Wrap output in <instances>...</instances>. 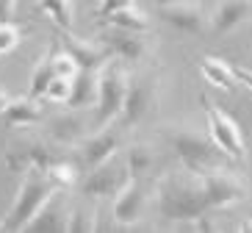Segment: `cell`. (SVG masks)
I'll return each instance as SVG.
<instances>
[{"mask_svg": "<svg viewBox=\"0 0 252 233\" xmlns=\"http://www.w3.org/2000/svg\"><path fill=\"white\" fill-rule=\"evenodd\" d=\"M252 20V0H216V8L211 14V33L227 36L233 31L244 28Z\"/></svg>", "mask_w": 252, "mask_h": 233, "instance_id": "cell-16", "label": "cell"}, {"mask_svg": "<svg viewBox=\"0 0 252 233\" xmlns=\"http://www.w3.org/2000/svg\"><path fill=\"white\" fill-rule=\"evenodd\" d=\"M8 103H11V95H8L6 89H0V114L8 108Z\"/></svg>", "mask_w": 252, "mask_h": 233, "instance_id": "cell-33", "label": "cell"}, {"mask_svg": "<svg viewBox=\"0 0 252 233\" xmlns=\"http://www.w3.org/2000/svg\"><path fill=\"white\" fill-rule=\"evenodd\" d=\"M100 42H103V45L108 47L117 59L127 61V64H139V61H147L150 59V42L144 39V33H136V31H125V28L105 25Z\"/></svg>", "mask_w": 252, "mask_h": 233, "instance_id": "cell-13", "label": "cell"}, {"mask_svg": "<svg viewBox=\"0 0 252 233\" xmlns=\"http://www.w3.org/2000/svg\"><path fill=\"white\" fill-rule=\"evenodd\" d=\"M23 42V28L17 23H0V56L14 53Z\"/></svg>", "mask_w": 252, "mask_h": 233, "instance_id": "cell-27", "label": "cell"}, {"mask_svg": "<svg viewBox=\"0 0 252 233\" xmlns=\"http://www.w3.org/2000/svg\"><path fill=\"white\" fill-rule=\"evenodd\" d=\"M61 158H72V150L53 142L47 133H23L11 139V144L6 147L8 169H23V172L25 169H47Z\"/></svg>", "mask_w": 252, "mask_h": 233, "instance_id": "cell-4", "label": "cell"}, {"mask_svg": "<svg viewBox=\"0 0 252 233\" xmlns=\"http://www.w3.org/2000/svg\"><path fill=\"white\" fill-rule=\"evenodd\" d=\"M59 39L64 50L78 61L81 69H103L108 61L114 59V53L103 45V42H89V39H81V36H72L69 28H61L59 31Z\"/></svg>", "mask_w": 252, "mask_h": 233, "instance_id": "cell-14", "label": "cell"}, {"mask_svg": "<svg viewBox=\"0 0 252 233\" xmlns=\"http://www.w3.org/2000/svg\"><path fill=\"white\" fill-rule=\"evenodd\" d=\"M0 231H6V219H0Z\"/></svg>", "mask_w": 252, "mask_h": 233, "instance_id": "cell-36", "label": "cell"}, {"mask_svg": "<svg viewBox=\"0 0 252 233\" xmlns=\"http://www.w3.org/2000/svg\"><path fill=\"white\" fill-rule=\"evenodd\" d=\"M45 175L50 178L53 183L59 189H64V192H72L78 183H81V166L75 164L72 158H61V161H56V164H50L45 169Z\"/></svg>", "mask_w": 252, "mask_h": 233, "instance_id": "cell-23", "label": "cell"}, {"mask_svg": "<svg viewBox=\"0 0 252 233\" xmlns=\"http://www.w3.org/2000/svg\"><path fill=\"white\" fill-rule=\"evenodd\" d=\"M59 192V186L45 175V169H25L23 183L17 189L11 211L6 217V231H25L31 225V219L36 217L42 205Z\"/></svg>", "mask_w": 252, "mask_h": 233, "instance_id": "cell-3", "label": "cell"}, {"mask_svg": "<svg viewBox=\"0 0 252 233\" xmlns=\"http://www.w3.org/2000/svg\"><path fill=\"white\" fill-rule=\"evenodd\" d=\"M97 222H100V211L94 200H89L86 205H72L67 231H97Z\"/></svg>", "mask_w": 252, "mask_h": 233, "instance_id": "cell-26", "label": "cell"}, {"mask_svg": "<svg viewBox=\"0 0 252 233\" xmlns=\"http://www.w3.org/2000/svg\"><path fill=\"white\" fill-rule=\"evenodd\" d=\"M127 83H130V72H127L125 61L114 56L103 69H100V95L94 103V128L111 125L119 120L122 105H125V95H127Z\"/></svg>", "mask_w": 252, "mask_h": 233, "instance_id": "cell-5", "label": "cell"}, {"mask_svg": "<svg viewBox=\"0 0 252 233\" xmlns=\"http://www.w3.org/2000/svg\"><path fill=\"white\" fill-rule=\"evenodd\" d=\"M150 3H153V6H175V3H189V0H150Z\"/></svg>", "mask_w": 252, "mask_h": 233, "instance_id": "cell-34", "label": "cell"}, {"mask_svg": "<svg viewBox=\"0 0 252 233\" xmlns=\"http://www.w3.org/2000/svg\"><path fill=\"white\" fill-rule=\"evenodd\" d=\"M122 133H125V128L119 122L94 128L81 144L72 147V158H78V166L89 172V169H94V166H100V164H105V161H111V158L119 156Z\"/></svg>", "mask_w": 252, "mask_h": 233, "instance_id": "cell-9", "label": "cell"}, {"mask_svg": "<svg viewBox=\"0 0 252 233\" xmlns=\"http://www.w3.org/2000/svg\"><path fill=\"white\" fill-rule=\"evenodd\" d=\"M200 72L202 78H205L211 86H216V89H222V92H230V89H236V69L230 67L224 59H216V56H205V59H200Z\"/></svg>", "mask_w": 252, "mask_h": 233, "instance_id": "cell-21", "label": "cell"}, {"mask_svg": "<svg viewBox=\"0 0 252 233\" xmlns=\"http://www.w3.org/2000/svg\"><path fill=\"white\" fill-rule=\"evenodd\" d=\"M127 181H130V175H127L125 158H122V161H119V158H111V161H105V164L89 169V172L81 178L78 189H81V195L86 197V200L100 203V200H111Z\"/></svg>", "mask_w": 252, "mask_h": 233, "instance_id": "cell-11", "label": "cell"}, {"mask_svg": "<svg viewBox=\"0 0 252 233\" xmlns=\"http://www.w3.org/2000/svg\"><path fill=\"white\" fill-rule=\"evenodd\" d=\"M53 78H56V69H53V50H47L45 56L33 64V69H31L28 95L31 98H36V100H42V95H45V89L50 86Z\"/></svg>", "mask_w": 252, "mask_h": 233, "instance_id": "cell-24", "label": "cell"}, {"mask_svg": "<svg viewBox=\"0 0 252 233\" xmlns=\"http://www.w3.org/2000/svg\"><path fill=\"white\" fill-rule=\"evenodd\" d=\"M97 23L103 25H114V28H125V31H136V33H150V17L144 8H139L133 3V6H125L119 8V11H114V14L103 17V20H97Z\"/></svg>", "mask_w": 252, "mask_h": 233, "instance_id": "cell-22", "label": "cell"}, {"mask_svg": "<svg viewBox=\"0 0 252 233\" xmlns=\"http://www.w3.org/2000/svg\"><path fill=\"white\" fill-rule=\"evenodd\" d=\"M39 11L50 17L59 28H72L75 23V0H39Z\"/></svg>", "mask_w": 252, "mask_h": 233, "instance_id": "cell-25", "label": "cell"}, {"mask_svg": "<svg viewBox=\"0 0 252 233\" xmlns=\"http://www.w3.org/2000/svg\"><path fill=\"white\" fill-rule=\"evenodd\" d=\"M97 95H100V69H81L72 78V95H69L67 105L86 111L97 103Z\"/></svg>", "mask_w": 252, "mask_h": 233, "instance_id": "cell-19", "label": "cell"}, {"mask_svg": "<svg viewBox=\"0 0 252 233\" xmlns=\"http://www.w3.org/2000/svg\"><path fill=\"white\" fill-rule=\"evenodd\" d=\"M69 211H72V205H69V197L64 189H59L56 195L47 200L45 205H42V211H39L36 217L31 219V225L25 228V231H33V233H47V231H67L69 225Z\"/></svg>", "mask_w": 252, "mask_h": 233, "instance_id": "cell-17", "label": "cell"}, {"mask_svg": "<svg viewBox=\"0 0 252 233\" xmlns=\"http://www.w3.org/2000/svg\"><path fill=\"white\" fill-rule=\"evenodd\" d=\"M161 17H163V23H169L175 31L191 33V36H202V33L211 28V20H208L205 8H202L197 0L175 3V6H161Z\"/></svg>", "mask_w": 252, "mask_h": 233, "instance_id": "cell-15", "label": "cell"}, {"mask_svg": "<svg viewBox=\"0 0 252 233\" xmlns=\"http://www.w3.org/2000/svg\"><path fill=\"white\" fill-rule=\"evenodd\" d=\"M153 197H156V186L147 181H141V178H130L125 186L119 189L117 195L111 197V214L117 219L119 225H136L141 222V217L147 214V208L153 205Z\"/></svg>", "mask_w": 252, "mask_h": 233, "instance_id": "cell-10", "label": "cell"}, {"mask_svg": "<svg viewBox=\"0 0 252 233\" xmlns=\"http://www.w3.org/2000/svg\"><path fill=\"white\" fill-rule=\"evenodd\" d=\"M202 108H205V117H208V133L214 136L219 150L230 161L247 164V142H244L241 128H238V122L233 120V114H227L222 105H216L211 98H202Z\"/></svg>", "mask_w": 252, "mask_h": 233, "instance_id": "cell-8", "label": "cell"}, {"mask_svg": "<svg viewBox=\"0 0 252 233\" xmlns=\"http://www.w3.org/2000/svg\"><path fill=\"white\" fill-rule=\"evenodd\" d=\"M161 105V78L156 72H139V75H130L127 83V95H125V105H122V114H119V125L125 131L136 128L141 122L153 117Z\"/></svg>", "mask_w": 252, "mask_h": 233, "instance_id": "cell-6", "label": "cell"}, {"mask_svg": "<svg viewBox=\"0 0 252 233\" xmlns=\"http://www.w3.org/2000/svg\"><path fill=\"white\" fill-rule=\"evenodd\" d=\"M163 142L169 147V153L178 158L183 169L189 172H208L214 166H224V153L219 150V144L214 142V136L205 133L202 128L191 125V122H178V125H166L161 131Z\"/></svg>", "mask_w": 252, "mask_h": 233, "instance_id": "cell-2", "label": "cell"}, {"mask_svg": "<svg viewBox=\"0 0 252 233\" xmlns=\"http://www.w3.org/2000/svg\"><path fill=\"white\" fill-rule=\"evenodd\" d=\"M42 125H45V133L50 136L53 142H59L61 147H69V150H72L75 144H81L94 131V122L83 111H78V108L67 111V114H59L53 120H45Z\"/></svg>", "mask_w": 252, "mask_h": 233, "instance_id": "cell-12", "label": "cell"}, {"mask_svg": "<svg viewBox=\"0 0 252 233\" xmlns=\"http://www.w3.org/2000/svg\"><path fill=\"white\" fill-rule=\"evenodd\" d=\"M136 0H100V8L94 11V20H103V17L114 14V11H119V8L125 6H133Z\"/></svg>", "mask_w": 252, "mask_h": 233, "instance_id": "cell-30", "label": "cell"}, {"mask_svg": "<svg viewBox=\"0 0 252 233\" xmlns=\"http://www.w3.org/2000/svg\"><path fill=\"white\" fill-rule=\"evenodd\" d=\"M200 181H202V189H205V200L211 205V211H227V208H236L244 200H250L247 178H241L238 172H230L224 166H214V169L202 172Z\"/></svg>", "mask_w": 252, "mask_h": 233, "instance_id": "cell-7", "label": "cell"}, {"mask_svg": "<svg viewBox=\"0 0 252 233\" xmlns=\"http://www.w3.org/2000/svg\"><path fill=\"white\" fill-rule=\"evenodd\" d=\"M69 95H72V78H53L50 86L45 89V95H42V100H47V103H67Z\"/></svg>", "mask_w": 252, "mask_h": 233, "instance_id": "cell-28", "label": "cell"}, {"mask_svg": "<svg viewBox=\"0 0 252 233\" xmlns=\"http://www.w3.org/2000/svg\"><path fill=\"white\" fill-rule=\"evenodd\" d=\"M238 231H241V233H252V217H250V219H244V222H241V228H238Z\"/></svg>", "mask_w": 252, "mask_h": 233, "instance_id": "cell-35", "label": "cell"}, {"mask_svg": "<svg viewBox=\"0 0 252 233\" xmlns=\"http://www.w3.org/2000/svg\"><path fill=\"white\" fill-rule=\"evenodd\" d=\"M158 217L172 225L194 222L202 214H214L205 200V189L197 172H169L156 183V197H153Z\"/></svg>", "mask_w": 252, "mask_h": 233, "instance_id": "cell-1", "label": "cell"}, {"mask_svg": "<svg viewBox=\"0 0 252 233\" xmlns=\"http://www.w3.org/2000/svg\"><path fill=\"white\" fill-rule=\"evenodd\" d=\"M236 69V78H238V83H244L247 89L252 92V69H247V67H233Z\"/></svg>", "mask_w": 252, "mask_h": 233, "instance_id": "cell-32", "label": "cell"}, {"mask_svg": "<svg viewBox=\"0 0 252 233\" xmlns=\"http://www.w3.org/2000/svg\"><path fill=\"white\" fill-rule=\"evenodd\" d=\"M53 69H56V75H59V78H75L78 72H81L78 61H75L67 50L53 53Z\"/></svg>", "mask_w": 252, "mask_h": 233, "instance_id": "cell-29", "label": "cell"}, {"mask_svg": "<svg viewBox=\"0 0 252 233\" xmlns=\"http://www.w3.org/2000/svg\"><path fill=\"white\" fill-rule=\"evenodd\" d=\"M20 0H0V23H14Z\"/></svg>", "mask_w": 252, "mask_h": 233, "instance_id": "cell-31", "label": "cell"}, {"mask_svg": "<svg viewBox=\"0 0 252 233\" xmlns=\"http://www.w3.org/2000/svg\"><path fill=\"white\" fill-rule=\"evenodd\" d=\"M122 158H125L127 175L130 178H141V181H147L153 175V169L158 166V150H156V144H150V142H133Z\"/></svg>", "mask_w": 252, "mask_h": 233, "instance_id": "cell-20", "label": "cell"}, {"mask_svg": "<svg viewBox=\"0 0 252 233\" xmlns=\"http://www.w3.org/2000/svg\"><path fill=\"white\" fill-rule=\"evenodd\" d=\"M0 117H3V122L8 128H31V125H42L45 122V111L36 103V98H11L8 108Z\"/></svg>", "mask_w": 252, "mask_h": 233, "instance_id": "cell-18", "label": "cell"}]
</instances>
